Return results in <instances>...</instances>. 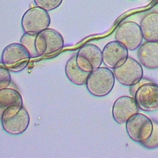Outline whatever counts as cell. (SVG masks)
Wrapping results in <instances>:
<instances>
[{
    "mask_svg": "<svg viewBox=\"0 0 158 158\" xmlns=\"http://www.w3.org/2000/svg\"><path fill=\"white\" fill-rule=\"evenodd\" d=\"M50 24L48 11L36 6L27 9L21 20L22 29L25 33H38L48 28Z\"/></svg>",
    "mask_w": 158,
    "mask_h": 158,
    "instance_id": "4",
    "label": "cell"
},
{
    "mask_svg": "<svg viewBox=\"0 0 158 158\" xmlns=\"http://www.w3.org/2000/svg\"><path fill=\"white\" fill-rule=\"evenodd\" d=\"M115 79L122 85L131 86L143 77V69L140 63L132 57H128L120 66L114 68Z\"/></svg>",
    "mask_w": 158,
    "mask_h": 158,
    "instance_id": "8",
    "label": "cell"
},
{
    "mask_svg": "<svg viewBox=\"0 0 158 158\" xmlns=\"http://www.w3.org/2000/svg\"><path fill=\"white\" fill-rule=\"evenodd\" d=\"M35 46L39 56L49 55L62 50L64 46V40L59 31L47 28L37 34Z\"/></svg>",
    "mask_w": 158,
    "mask_h": 158,
    "instance_id": "6",
    "label": "cell"
},
{
    "mask_svg": "<svg viewBox=\"0 0 158 158\" xmlns=\"http://www.w3.org/2000/svg\"><path fill=\"white\" fill-rule=\"evenodd\" d=\"M115 75L110 68L99 67L91 72L86 81V87L93 95L101 97L108 95L115 84Z\"/></svg>",
    "mask_w": 158,
    "mask_h": 158,
    "instance_id": "1",
    "label": "cell"
},
{
    "mask_svg": "<svg viewBox=\"0 0 158 158\" xmlns=\"http://www.w3.org/2000/svg\"><path fill=\"white\" fill-rule=\"evenodd\" d=\"M11 81L10 71L5 66H0V90L8 87Z\"/></svg>",
    "mask_w": 158,
    "mask_h": 158,
    "instance_id": "20",
    "label": "cell"
},
{
    "mask_svg": "<svg viewBox=\"0 0 158 158\" xmlns=\"http://www.w3.org/2000/svg\"><path fill=\"white\" fill-rule=\"evenodd\" d=\"M129 1H135V0H129Z\"/></svg>",
    "mask_w": 158,
    "mask_h": 158,
    "instance_id": "23",
    "label": "cell"
},
{
    "mask_svg": "<svg viewBox=\"0 0 158 158\" xmlns=\"http://www.w3.org/2000/svg\"><path fill=\"white\" fill-rule=\"evenodd\" d=\"M138 59L140 64L148 69L158 68V42H146L139 46Z\"/></svg>",
    "mask_w": 158,
    "mask_h": 158,
    "instance_id": "13",
    "label": "cell"
},
{
    "mask_svg": "<svg viewBox=\"0 0 158 158\" xmlns=\"http://www.w3.org/2000/svg\"><path fill=\"white\" fill-rule=\"evenodd\" d=\"M31 57L28 51L19 43L7 45L1 55V61L10 71L18 72L27 66Z\"/></svg>",
    "mask_w": 158,
    "mask_h": 158,
    "instance_id": "3",
    "label": "cell"
},
{
    "mask_svg": "<svg viewBox=\"0 0 158 158\" xmlns=\"http://www.w3.org/2000/svg\"><path fill=\"white\" fill-rule=\"evenodd\" d=\"M65 72L69 81L77 86L84 85L90 74V72H85L78 67L76 61V55H73L67 61Z\"/></svg>",
    "mask_w": 158,
    "mask_h": 158,
    "instance_id": "15",
    "label": "cell"
},
{
    "mask_svg": "<svg viewBox=\"0 0 158 158\" xmlns=\"http://www.w3.org/2000/svg\"><path fill=\"white\" fill-rule=\"evenodd\" d=\"M13 105H23L22 97L19 91L9 87L0 90V118L6 110Z\"/></svg>",
    "mask_w": 158,
    "mask_h": 158,
    "instance_id": "16",
    "label": "cell"
},
{
    "mask_svg": "<svg viewBox=\"0 0 158 158\" xmlns=\"http://www.w3.org/2000/svg\"><path fill=\"white\" fill-rule=\"evenodd\" d=\"M35 4L47 11H52L57 8L63 0H33Z\"/></svg>",
    "mask_w": 158,
    "mask_h": 158,
    "instance_id": "19",
    "label": "cell"
},
{
    "mask_svg": "<svg viewBox=\"0 0 158 158\" xmlns=\"http://www.w3.org/2000/svg\"><path fill=\"white\" fill-rule=\"evenodd\" d=\"M134 99L140 110L145 112L158 110V84L151 81L143 84L136 90Z\"/></svg>",
    "mask_w": 158,
    "mask_h": 158,
    "instance_id": "10",
    "label": "cell"
},
{
    "mask_svg": "<svg viewBox=\"0 0 158 158\" xmlns=\"http://www.w3.org/2000/svg\"><path fill=\"white\" fill-rule=\"evenodd\" d=\"M102 63L109 68L122 65L128 57V50L125 45L117 40L107 43L102 50Z\"/></svg>",
    "mask_w": 158,
    "mask_h": 158,
    "instance_id": "11",
    "label": "cell"
},
{
    "mask_svg": "<svg viewBox=\"0 0 158 158\" xmlns=\"http://www.w3.org/2000/svg\"><path fill=\"white\" fill-rule=\"evenodd\" d=\"M115 39L125 45L128 51L136 50L143 40L140 25L131 20L123 22L117 29Z\"/></svg>",
    "mask_w": 158,
    "mask_h": 158,
    "instance_id": "7",
    "label": "cell"
},
{
    "mask_svg": "<svg viewBox=\"0 0 158 158\" xmlns=\"http://www.w3.org/2000/svg\"><path fill=\"white\" fill-rule=\"evenodd\" d=\"M125 128L130 138L141 144L151 136L153 123L148 116L138 112L127 121Z\"/></svg>",
    "mask_w": 158,
    "mask_h": 158,
    "instance_id": "5",
    "label": "cell"
},
{
    "mask_svg": "<svg viewBox=\"0 0 158 158\" xmlns=\"http://www.w3.org/2000/svg\"><path fill=\"white\" fill-rule=\"evenodd\" d=\"M153 123V129L151 136L141 144L148 149H154L158 147V122L156 120H152Z\"/></svg>",
    "mask_w": 158,
    "mask_h": 158,
    "instance_id": "18",
    "label": "cell"
},
{
    "mask_svg": "<svg viewBox=\"0 0 158 158\" xmlns=\"http://www.w3.org/2000/svg\"><path fill=\"white\" fill-rule=\"evenodd\" d=\"M148 1H153V0H148Z\"/></svg>",
    "mask_w": 158,
    "mask_h": 158,
    "instance_id": "22",
    "label": "cell"
},
{
    "mask_svg": "<svg viewBox=\"0 0 158 158\" xmlns=\"http://www.w3.org/2000/svg\"><path fill=\"white\" fill-rule=\"evenodd\" d=\"M150 82V81L146 78H142L139 82H138L136 84H135V85L133 86H130V94L134 96V94L136 92V90H137V89L141 86L144 83H146V82Z\"/></svg>",
    "mask_w": 158,
    "mask_h": 158,
    "instance_id": "21",
    "label": "cell"
},
{
    "mask_svg": "<svg viewBox=\"0 0 158 158\" xmlns=\"http://www.w3.org/2000/svg\"><path fill=\"white\" fill-rule=\"evenodd\" d=\"M143 39L146 42H158V12L145 15L140 22Z\"/></svg>",
    "mask_w": 158,
    "mask_h": 158,
    "instance_id": "14",
    "label": "cell"
},
{
    "mask_svg": "<svg viewBox=\"0 0 158 158\" xmlns=\"http://www.w3.org/2000/svg\"><path fill=\"white\" fill-rule=\"evenodd\" d=\"M139 109L134 98L123 95L115 100L112 114L115 121L121 125L125 123L131 116L138 113Z\"/></svg>",
    "mask_w": 158,
    "mask_h": 158,
    "instance_id": "12",
    "label": "cell"
},
{
    "mask_svg": "<svg viewBox=\"0 0 158 158\" xmlns=\"http://www.w3.org/2000/svg\"><path fill=\"white\" fill-rule=\"evenodd\" d=\"M3 129L12 135L24 133L30 124V115L22 105H13L7 108L1 118Z\"/></svg>",
    "mask_w": 158,
    "mask_h": 158,
    "instance_id": "2",
    "label": "cell"
},
{
    "mask_svg": "<svg viewBox=\"0 0 158 158\" xmlns=\"http://www.w3.org/2000/svg\"><path fill=\"white\" fill-rule=\"evenodd\" d=\"M37 34L38 33L24 32L20 39V43L28 51L31 58L39 56L35 46V40Z\"/></svg>",
    "mask_w": 158,
    "mask_h": 158,
    "instance_id": "17",
    "label": "cell"
},
{
    "mask_svg": "<svg viewBox=\"0 0 158 158\" xmlns=\"http://www.w3.org/2000/svg\"><path fill=\"white\" fill-rule=\"evenodd\" d=\"M76 61L81 69L91 72L101 66L102 63V50L94 44L86 43L78 49Z\"/></svg>",
    "mask_w": 158,
    "mask_h": 158,
    "instance_id": "9",
    "label": "cell"
}]
</instances>
